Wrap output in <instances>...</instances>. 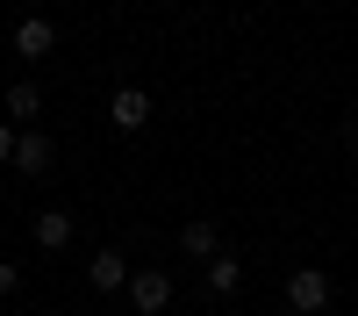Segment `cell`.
Returning a JSON list of instances; mask_svg holds the SVG:
<instances>
[{"mask_svg": "<svg viewBox=\"0 0 358 316\" xmlns=\"http://www.w3.org/2000/svg\"><path fill=\"white\" fill-rule=\"evenodd\" d=\"M129 309L136 316H165L172 309V273L165 266H136L129 273Z\"/></svg>", "mask_w": 358, "mask_h": 316, "instance_id": "1", "label": "cell"}, {"mask_svg": "<svg viewBox=\"0 0 358 316\" xmlns=\"http://www.w3.org/2000/svg\"><path fill=\"white\" fill-rule=\"evenodd\" d=\"M287 309H301V316L330 309V273H322V266H294L287 273Z\"/></svg>", "mask_w": 358, "mask_h": 316, "instance_id": "2", "label": "cell"}, {"mask_svg": "<svg viewBox=\"0 0 358 316\" xmlns=\"http://www.w3.org/2000/svg\"><path fill=\"white\" fill-rule=\"evenodd\" d=\"M8 29H15V57H29V65H43V57L57 50V22H43V15H22Z\"/></svg>", "mask_w": 358, "mask_h": 316, "instance_id": "3", "label": "cell"}, {"mask_svg": "<svg viewBox=\"0 0 358 316\" xmlns=\"http://www.w3.org/2000/svg\"><path fill=\"white\" fill-rule=\"evenodd\" d=\"M108 123L136 137L143 123H151V94H143V86H115V94H108Z\"/></svg>", "mask_w": 358, "mask_h": 316, "instance_id": "4", "label": "cell"}, {"mask_svg": "<svg viewBox=\"0 0 358 316\" xmlns=\"http://www.w3.org/2000/svg\"><path fill=\"white\" fill-rule=\"evenodd\" d=\"M50 165H57V144H50L43 130H22V137H15V172H29V180H43Z\"/></svg>", "mask_w": 358, "mask_h": 316, "instance_id": "5", "label": "cell"}, {"mask_svg": "<svg viewBox=\"0 0 358 316\" xmlns=\"http://www.w3.org/2000/svg\"><path fill=\"white\" fill-rule=\"evenodd\" d=\"M36 115H43V86L36 79H8V123L15 130H36Z\"/></svg>", "mask_w": 358, "mask_h": 316, "instance_id": "6", "label": "cell"}, {"mask_svg": "<svg viewBox=\"0 0 358 316\" xmlns=\"http://www.w3.org/2000/svg\"><path fill=\"white\" fill-rule=\"evenodd\" d=\"M86 280H94L101 295H115V287H129V259L108 245V252H94V259H86Z\"/></svg>", "mask_w": 358, "mask_h": 316, "instance_id": "7", "label": "cell"}, {"mask_svg": "<svg viewBox=\"0 0 358 316\" xmlns=\"http://www.w3.org/2000/svg\"><path fill=\"white\" fill-rule=\"evenodd\" d=\"M179 252H187V259H201V266H208V259L222 252V238H215V223H208V216H194L187 230H179Z\"/></svg>", "mask_w": 358, "mask_h": 316, "instance_id": "8", "label": "cell"}, {"mask_svg": "<svg viewBox=\"0 0 358 316\" xmlns=\"http://www.w3.org/2000/svg\"><path fill=\"white\" fill-rule=\"evenodd\" d=\"M72 230H79L72 209H43V216H36V245H43V252H65V245H72Z\"/></svg>", "mask_w": 358, "mask_h": 316, "instance_id": "9", "label": "cell"}, {"mask_svg": "<svg viewBox=\"0 0 358 316\" xmlns=\"http://www.w3.org/2000/svg\"><path fill=\"white\" fill-rule=\"evenodd\" d=\"M236 287H244V259L215 252V259H208V295H236Z\"/></svg>", "mask_w": 358, "mask_h": 316, "instance_id": "10", "label": "cell"}, {"mask_svg": "<svg viewBox=\"0 0 358 316\" xmlns=\"http://www.w3.org/2000/svg\"><path fill=\"white\" fill-rule=\"evenodd\" d=\"M15 287H22V266H15V259H0V302H8Z\"/></svg>", "mask_w": 358, "mask_h": 316, "instance_id": "11", "label": "cell"}, {"mask_svg": "<svg viewBox=\"0 0 358 316\" xmlns=\"http://www.w3.org/2000/svg\"><path fill=\"white\" fill-rule=\"evenodd\" d=\"M15 137H22V130L8 123V115H0V165H15Z\"/></svg>", "mask_w": 358, "mask_h": 316, "instance_id": "12", "label": "cell"}, {"mask_svg": "<svg viewBox=\"0 0 358 316\" xmlns=\"http://www.w3.org/2000/svg\"><path fill=\"white\" fill-rule=\"evenodd\" d=\"M344 144H351V158H358V115H351V123H344Z\"/></svg>", "mask_w": 358, "mask_h": 316, "instance_id": "13", "label": "cell"}, {"mask_svg": "<svg viewBox=\"0 0 358 316\" xmlns=\"http://www.w3.org/2000/svg\"><path fill=\"white\" fill-rule=\"evenodd\" d=\"M0 29H8V8H0Z\"/></svg>", "mask_w": 358, "mask_h": 316, "instance_id": "14", "label": "cell"}]
</instances>
